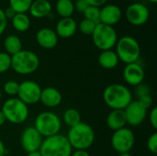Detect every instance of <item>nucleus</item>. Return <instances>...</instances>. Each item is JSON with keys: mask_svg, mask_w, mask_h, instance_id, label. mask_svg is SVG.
<instances>
[{"mask_svg": "<svg viewBox=\"0 0 157 156\" xmlns=\"http://www.w3.org/2000/svg\"><path fill=\"white\" fill-rule=\"evenodd\" d=\"M43 137L34 127H27L21 133L20 144L22 149L28 154L39 151L43 142Z\"/></svg>", "mask_w": 157, "mask_h": 156, "instance_id": "ddd939ff", "label": "nucleus"}, {"mask_svg": "<svg viewBox=\"0 0 157 156\" xmlns=\"http://www.w3.org/2000/svg\"><path fill=\"white\" fill-rule=\"evenodd\" d=\"M91 36L94 45L101 51L112 50L118 41V34L116 29L111 26L102 23L97 24Z\"/></svg>", "mask_w": 157, "mask_h": 156, "instance_id": "6e6552de", "label": "nucleus"}, {"mask_svg": "<svg viewBox=\"0 0 157 156\" xmlns=\"http://www.w3.org/2000/svg\"><path fill=\"white\" fill-rule=\"evenodd\" d=\"M7 25V19L5 17L4 14V10L0 8V36L4 33V31L6 30Z\"/></svg>", "mask_w": 157, "mask_h": 156, "instance_id": "c9c22d12", "label": "nucleus"}, {"mask_svg": "<svg viewBox=\"0 0 157 156\" xmlns=\"http://www.w3.org/2000/svg\"><path fill=\"white\" fill-rule=\"evenodd\" d=\"M135 143V135L133 131L124 127L121 130L115 131L111 137V146L119 154L130 153Z\"/></svg>", "mask_w": 157, "mask_h": 156, "instance_id": "1a4fd4ad", "label": "nucleus"}, {"mask_svg": "<svg viewBox=\"0 0 157 156\" xmlns=\"http://www.w3.org/2000/svg\"><path fill=\"white\" fill-rule=\"evenodd\" d=\"M63 120L66 126L71 128L81 122V115L77 109L68 108L64 111L63 115Z\"/></svg>", "mask_w": 157, "mask_h": 156, "instance_id": "393cba45", "label": "nucleus"}, {"mask_svg": "<svg viewBox=\"0 0 157 156\" xmlns=\"http://www.w3.org/2000/svg\"><path fill=\"white\" fill-rule=\"evenodd\" d=\"M49 1H50V0H49Z\"/></svg>", "mask_w": 157, "mask_h": 156, "instance_id": "09e8293b", "label": "nucleus"}, {"mask_svg": "<svg viewBox=\"0 0 157 156\" xmlns=\"http://www.w3.org/2000/svg\"><path fill=\"white\" fill-rule=\"evenodd\" d=\"M125 16L130 24L133 26H142L148 21L150 11L145 5L134 2L126 8Z\"/></svg>", "mask_w": 157, "mask_h": 156, "instance_id": "9b49d317", "label": "nucleus"}, {"mask_svg": "<svg viewBox=\"0 0 157 156\" xmlns=\"http://www.w3.org/2000/svg\"><path fill=\"white\" fill-rule=\"evenodd\" d=\"M26 156H42V155H41V154L40 153V151H35V152L28 153Z\"/></svg>", "mask_w": 157, "mask_h": 156, "instance_id": "79ce46f5", "label": "nucleus"}, {"mask_svg": "<svg viewBox=\"0 0 157 156\" xmlns=\"http://www.w3.org/2000/svg\"><path fill=\"white\" fill-rule=\"evenodd\" d=\"M147 149L154 154H157V133L154 132L151 134L147 140Z\"/></svg>", "mask_w": 157, "mask_h": 156, "instance_id": "7c9ffc66", "label": "nucleus"}, {"mask_svg": "<svg viewBox=\"0 0 157 156\" xmlns=\"http://www.w3.org/2000/svg\"><path fill=\"white\" fill-rule=\"evenodd\" d=\"M11 68V56L6 51H0V74L7 72Z\"/></svg>", "mask_w": 157, "mask_h": 156, "instance_id": "c756f323", "label": "nucleus"}, {"mask_svg": "<svg viewBox=\"0 0 157 156\" xmlns=\"http://www.w3.org/2000/svg\"><path fill=\"white\" fill-rule=\"evenodd\" d=\"M29 12L35 18H42L52 12V5L49 0H33Z\"/></svg>", "mask_w": 157, "mask_h": 156, "instance_id": "aec40b11", "label": "nucleus"}, {"mask_svg": "<svg viewBox=\"0 0 157 156\" xmlns=\"http://www.w3.org/2000/svg\"><path fill=\"white\" fill-rule=\"evenodd\" d=\"M33 127L43 138H47L60 133L62 129V120L54 112L42 111L35 118Z\"/></svg>", "mask_w": 157, "mask_h": 156, "instance_id": "423d86ee", "label": "nucleus"}, {"mask_svg": "<svg viewBox=\"0 0 157 156\" xmlns=\"http://www.w3.org/2000/svg\"><path fill=\"white\" fill-rule=\"evenodd\" d=\"M119 156H132L131 153H124V154H120Z\"/></svg>", "mask_w": 157, "mask_h": 156, "instance_id": "37998d69", "label": "nucleus"}, {"mask_svg": "<svg viewBox=\"0 0 157 156\" xmlns=\"http://www.w3.org/2000/svg\"><path fill=\"white\" fill-rule=\"evenodd\" d=\"M6 118H5V116H4V114H3V112L1 111V109H0V127L1 126H3L5 123H6Z\"/></svg>", "mask_w": 157, "mask_h": 156, "instance_id": "a19ab883", "label": "nucleus"}, {"mask_svg": "<svg viewBox=\"0 0 157 156\" xmlns=\"http://www.w3.org/2000/svg\"><path fill=\"white\" fill-rule=\"evenodd\" d=\"M88 4V6H96V7H100L105 6L107 0H86Z\"/></svg>", "mask_w": 157, "mask_h": 156, "instance_id": "e433bc0d", "label": "nucleus"}, {"mask_svg": "<svg viewBox=\"0 0 157 156\" xmlns=\"http://www.w3.org/2000/svg\"><path fill=\"white\" fill-rule=\"evenodd\" d=\"M98 64L106 70H111L114 69L118 66L120 60L113 50H107V51H102L98 57Z\"/></svg>", "mask_w": 157, "mask_h": 156, "instance_id": "412c9836", "label": "nucleus"}, {"mask_svg": "<svg viewBox=\"0 0 157 156\" xmlns=\"http://www.w3.org/2000/svg\"><path fill=\"white\" fill-rule=\"evenodd\" d=\"M147 108H144L137 99L132 100L124 109L127 124L132 127L140 126L147 117Z\"/></svg>", "mask_w": 157, "mask_h": 156, "instance_id": "f8f14e48", "label": "nucleus"}, {"mask_svg": "<svg viewBox=\"0 0 157 156\" xmlns=\"http://www.w3.org/2000/svg\"><path fill=\"white\" fill-rule=\"evenodd\" d=\"M1 98H2V92H1V90H0V100H1Z\"/></svg>", "mask_w": 157, "mask_h": 156, "instance_id": "a18cd8bd", "label": "nucleus"}, {"mask_svg": "<svg viewBox=\"0 0 157 156\" xmlns=\"http://www.w3.org/2000/svg\"><path fill=\"white\" fill-rule=\"evenodd\" d=\"M63 100V97L61 92L52 86H48L45 88H41L40 102L49 108H53L58 107Z\"/></svg>", "mask_w": 157, "mask_h": 156, "instance_id": "f3484780", "label": "nucleus"}, {"mask_svg": "<svg viewBox=\"0 0 157 156\" xmlns=\"http://www.w3.org/2000/svg\"><path fill=\"white\" fill-rule=\"evenodd\" d=\"M123 79L129 86H137L140 84L144 83L145 74L144 67L137 63H132L126 64L123 69Z\"/></svg>", "mask_w": 157, "mask_h": 156, "instance_id": "4468645a", "label": "nucleus"}, {"mask_svg": "<svg viewBox=\"0 0 157 156\" xmlns=\"http://www.w3.org/2000/svg\"><path fill=\"white\" fill-rule=\"evenodd\" d=\"M18 86H19V84L17 81H15V80H9V81H6L4 84V86H3V91L7 96H10V97H14L17 94Z\"/></svg>", "mask_w": 157, "mask_h": 156, "instance_id": "c85d7f7f", "label": "nucleus"}, {"mask_svg": "<svg viewBox=\"0 0 157 156\" xmlns=\"http://www.w3.org/2000/svg\"><path fill=\"white\" fill-rule=\"evenodd\" d=\"M59 37L55 30L50 28H42L36 33V41L43 49L52 50L56 47Z\"/></svg>", "mask_w": 157, "mask_h": 156, "instance_id": "dca6fc26", "label": "nucleus"}, {"mask_svg": "<svg viewBox=\"0 0 157 156\" xmlns=\"http://www.w3.org/2000/svg\"><path fill=\"white\" fill-rule=\"evenodd\" d=\"M131 1H134V2H136V1H138V0H131Z\"/></svg>", "mask_w": 157, "mask_h": 156, "instance_id": "49530a36", "label": "nucleus"}, {"mask_svg": "<svg viewBox=\"0 0 157 156\" xmlns=\"http://www.w3.org/2000/svg\"><path fill=\"white\" fill-rule=\"evenodd\" d=\"M6 146L3 143V141L0 139V156H5L6 155Z\"/></svg>", "mask_w": 157, "mask_h": 156, "instance_id": "ea45409f", "label": "nucleus"}, {"mask_svg": "<svg viewBox=\"0 0 157 156\" xmlns=\"http://www.w3.org/2000/svg\"><path fill=\"white\" fill-rule=\"evenodd\" d=\"M41 87L40 85L32 80H26L19 84L17 91V98L20 99L27 106L35 105L40 102Z\"/></svg>", "mask_w": 157, "mask_h": 156, "instance_id": "9d476101", "label": "nucleus"}, {"mask_svg": "<svg viewBox=\"0 0 157 156\" xmlns=\"http://www.w3.org/2000/svg\"><path fill=\"white\" fill-rule=\"evenodd\" d=\"M55 8L61 18L71 17L75 12L74 2L72 0H57Z\"/></svg>", "mask_w": 157, "mask_h": 156, "instance_id": "b1692460", "label": "nucleus"}, {"mask_svg": "<svg viewBox=\"0 0 157 156\" xmlns=\"http://www.w3.org/2000/svg\"><path fill=\"white\" fill-rule=\"evenodd\" d=\"M4 48L7 54L13 56L22 50V41L17 35H8L4 40Z\"/></svg>", "mask_w": 157, "mask_h": 156, "instance_id": "4be33fe9", "label": "nucleus"}, {"mask_svg": "<svg viewBox=\"0 0 157 156\" xmlns=\"http://www.w3.org/2000/svg\"><path fill=\"white\" fill-rule=\"evenodd\" d=\"M137 100L144 107L146 108L147 109L152 108L153 104H154V99L152 97L151 95H146V96H143V97H140L137 98Z\"/></svg>", "mask_w": 157, "mask_h": 156, "instance_id": "473e14b6", "label": "nucleus"}, {"mask_svg": "<svg viewBox=\"0 0 157 156\" xmlns=\"http://www.w3.org/2000/svg\"><path fill=\"white\" fill-rule=\"evenodd\" d=\"M103 100L111 109L124 110L132 101L131 90L124 85L114 83L109 85L103 91Z\"/></svg>", "mask_w": 157, "mask_h": 156, "instance_id": "f257e3e1", "label": "nucleus"}, {"mask_svg": "<svg viewBox=\"0 0 157 156\" xmlns=\"http://www.w3.org/2000/svg\"><path fill=\"white\" fill-rule=\"evenodd\" d=\"M4 14H5V17H6V19H9V18L12 19L17 13H16V11L13 8H11L10 6H8L7 8H6L4 10Z\"/></svg>", "mask_w": 157, "mask_h": 156, "instance_id": "4c0bfd02", "label": "nucleus"}, {"mask_svg": "<svg viewBox=\"0 0 157 156\" xmlns=\"http://www.w3.org/2000/svg\"><path fill=\"white\" fill-rule=\"evenodd\" d=\"M96 26L97 23L85 18L80 21L79 25H77V29H79L80 32L85 35H92L96 29Z\"/></svg>", "mask_w": 157, "mask_h": 156, "instance_id": "bb28decb", "label": "nucleus"}, {"mask_svg": "<svg viewBox=\"0 0 157 156\" xmlns=\"http://www.w3.org/2000/svg\"><path fill=\"white\" fill-rule=\"evenodd\" d=\"M40 66V58L32 51L21 50L11 56V69L21 75L33 74Z\"/></svg>", "mask_w": 157, "mask_h": 156, "instance_id": "7ed1b4c3", "label": "nucleus"}, {"mask_svg": "<svg viewBox=\"0 0 157 156\" xmlns=\"http://www.w3.org/2000/svg\"><path fill=\"white\" fill-rule=\"evenodd\" d=\"M149 120H150V124L151 126L155 129L157 130V108L156 107H153L150 110V114H149Z\"/></svg>", "mask_w": 157, "mask_h": 156, "instance_id": "f704fd0d", "label": "nucleus"}, {"mask_svg": "<svg viewBox=\"0 0 157 156\" xmlns=\"http://www.w3.org/2000/svg\"><path fill=\"white\" fill-rule=\"evenodd\" d=\"M83 14H84L86 19L91 20L97 24L99 23V14H100V8L99 7L89 6Z\"/></svg>", "mask_w": 157, "mask_h": 156, "instance_id": "cd10ccee", "label": "nucleus"}, {"mask_svg": "<svg viewBox=\"0 0 157 156\" xmlns=\"http://www.w3.org/2000/svg\"><path fill=\"white\" fill-rule=\"evenodd\" d=\"M106 123H107V126L109 127V129H110L113 131L126 127L127 121H126L124 110L112 109L109 113V115L106 119Z\"/></svg>", "mask_w": 157, "mask_h": 156, "instance_id": "6ab92c4d", "label": "nucleus"}, {"mask_svg": "<svg viewBox=\"0 0 157 156\" xmlns=\"http://www.w3.org/2000/svg\"><path fill=\"white\" fill-rule=\"evenodd\" d=\"M74 6H75V10H76L77 12L84 13L89 6L86 0H75L74 2Z\"/></svg>", "mask_w": 157, "mask_h": 156, "instance_id": "72a5a7b5", "label": "nucleus"}, {"mask_svg": "<svg viewBox=\"0 0 157 156\" xmlns=\"http://www.w3.org/2000/svg\"><path fill=\"white\" fill-rule=\"evenodd\" d=\"M71 156H91L89 153L86 150H75L72 152Z\"/></svg>", "mask_w": 157, "mask_h": 156, "instance_id": "58836bf2", "label": "nucleus"}, {"mask_svg": "<svg viewBox=\"0 0 157 156\" xmlns=\"http://www.w3.org/2000/svg\"><path fill=\"white\" fill-rule=\"evenodd\" d=\"M77 30V23L76 21L71 17H63L61 18L55 28V32L58 37L63 39H68L73 37Z\"/></svg>", "mask_w": 157, "mask_h": 156, "instance_id": "a211bd4d", "label": "nucleus"}, {"mask_svg": "<svg viewBox=\"0 0 157 156\" xmlns=\"http://www.w3.org/2000/svg\"><path fill=\"white\" fill-rule=\"evenodd\" d=\"M33 0H9V6L16 13H26L29 11Z\"/></svg>", "mask_w": 157, "mask_h": 156, "instance_id": "a878e982", "label": "nucleus"}, {"mask_svg": "<svg viewBox=\"0 0 157 156\" xmlns=\"http://www.w3.org/2000/svg\"><path fill=\"white\" fill-rule=\"evenodd\" d=\"M1 111L6 120L12 124H21L25 122L29 115V106L15 97L6 99L3 103Z\"/></svg>", "mask_w": 157, "mask_h": 156, "instance_id": "0eeeda50", "label": "nucleus"}, {"mask_svg": "<svg viewBox=\"0 0 157 156\" xmlns=\"http://www.w3.org/2000/svg\"><path fill=\"white\" fill-rule=\"evenodd\" d=\"M11 22L14 29L18 32H25L30 27V19L26 13H17Z\"/></svg>", "mask_w": 157, "mask_h": 156, "instance_id": "5701e85b", "label": "nucleus"}, {"mask_svg": "<svg viewBox=\"0 0 157 156\" xmlns=\"http://www.w3.org/2000/svg\"><path fill=\"white\" fill-rule=\"evenodd\" d=\"M72 1H73V0H72Z\"/></svg>", "mask_w": 157, "mask_h": 156, "instance_id": "de8ad7c7", "label": "nucleus"}, {"mask_svg": "<svg viewBox=\"0 0 157 156\" xmlns=\"http://www.w3.org/2000/svg\"><path fill=\"white\" fill-rule=\"evenodd\" d=\"M135 87H136V89H135V94H136V96H137L138 97H143V96H146V95H151L150 87H149L147 85L144 84V83L140 84L139 86H135Z\"/></svg>", "mask_w": 157, "mask_h": 156, "instance_id": "2f4dec72", "label": "nucleus"}, {"mask_svg": "<svg viewBox=\"0 0 157 156\" xmlns=\"http://www.w3.org/2000/svg\"><path fill=\"white\" fill-rule=\"evenodd\" d=\"M119 60L126 64L137 63L141 55V47L138 40L132 36H123L118 39L115 45Z\"/></svg>", "mask_w": 157, "mask_h": 156, "instance_id": "39448f33", "label": "nucleus"}, {"mask_svg": "<svg viewBox=\"0 0 157 156\" xmlns=\"http://www.w3.org/2000/svg\"><path fill=\"white\" fill-rule=\"evenodd\" d=\"M66 137L73 149L86 151L93 145L96 138L92 127L82 121L77 125L69 128Z\"/></svg>", "mask_w": 157, "mask_h": 156, "instance_id": "f03ea898", "label": "nucleus"}, {"mask_svg": "<svg viewBox=\"0 0 157 156\" xmlns=\"http://www.w3.org/2000/svg\"><path fill=\"white\" fill-rule=\"evenodd\" d=\"M121 17L122 11L119 6L114 4L105 5L102 8H100L99 23L113 27L121 21Z\"/></svg>", "mask_w": 157, "mask_h": 156, "instance_id": "2eb2a0df", "label": "nucleus"}, {"mask_svg": "<svg viewBox=\"0 0 157 156\" xmlns=\"http://www.w3.org/2000/svg\"><path fill=\"white\" fill-rule=\"evenodd\" d=\"M39 151L42 156H71L73 148L67 137L58 133L44 138Z\"/></svg>", "mask_w": 157, "mask_h": 156, "instance_id": "20e7f679", "label": "nucleus"}, {"mask_svg": "<svg viewBox=\"0 0 157 156\" xmlns=\"http://www.w3.org/2000/svg\"><path fill=\"white\" fill-rule=\"evenodd\" d=\"M147 1H149V2H151V3H156L157 0H147Z\"/></svg>", "mask_w": 157, "mask_h": 156, "instance_id": "c03bdc74", "label": "nucleus"}]
</instances>
